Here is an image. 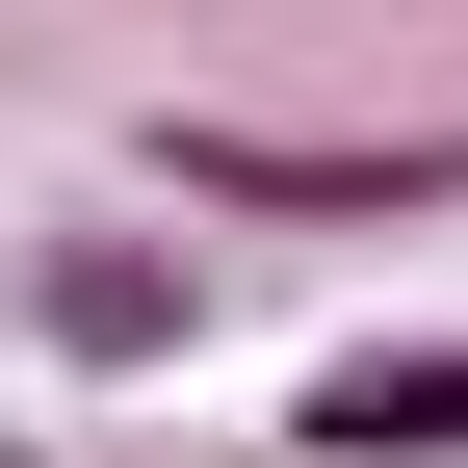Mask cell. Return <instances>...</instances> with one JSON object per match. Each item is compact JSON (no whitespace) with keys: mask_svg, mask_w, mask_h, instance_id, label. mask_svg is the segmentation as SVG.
<instances>
[{"mask_svg":"<svg viewBox=\"0 0 468 468\" xmlns=\"http://www.w3.org/2000/svg\"><path fill=\"white\" fill-rule=\"evenodd\" d=\"M468 183V131H417V156H313V131H183V208H442Z\"/></svg>","mask_w":468,"mask_h":468,"instance_id":"1","label":"cell"},{"mask_svg":"<svg viewBox=\"0 0 468 468\" xmlns=\"http://www.w3.org/2000/svg\"><path fill=\"white\" fill-rule=\"evenodd\" d=\"M313 442H338V468H442V442H468V338H417V365H338V390H313Z\"/></svg>","mask_w":468,"mask_h":468,"instance_id":"2","label":"cell"}]
</instances>
